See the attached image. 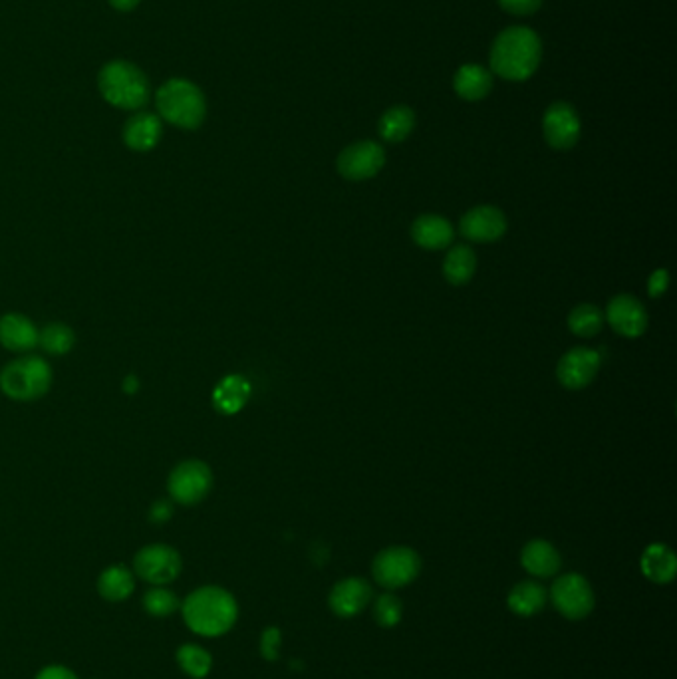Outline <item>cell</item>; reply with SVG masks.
<instances>
[{
    "label": "cell",
    "mask_w": 677,
    "mask_h": 679,
    "mask_svg": "<svg viewBox=\"0 0 677 679\" xmlns=\"http://www.w3.org/2000/svg\"><path fill=\"white\" fill-rule=\"evenodd\" d=\"M604 318L612 330L624 338H640L648 328V312L644 304L630 294L614 296L608 302Z\"/></svg>",
    "instance_id": "obj_13"
},
{
    "label": "cell",
    "mask_w": 677,
    "mask_h": 679,
    "mask_svg": "<svg viewBox=\"0 0 677 679\" xmlns=\"http://www.w3.org/2000/svg\"><path fill=\"white\" fill-rule=\"evenodd\" d=\"M602 364L600 352L578 346L568 350L556 368V378L566 390H582L594 382Z\"/></svg>",
    "instance_id": "obj_11"
},
{
    "label": "cell",
    "mask_w": 677,
    "mask_h": 679,
    "mask_svg": "<svg viewBox=\"0 0 677 679\" xmlns=\"http://www.w3.org/2000/svg\"><path fill=\"white\" fill-rule=\"evenodd\" d=\"M670 286V272L666 269H658V271L652 272L650 280H648V292L652 298H660L666 294Z\"/></svg>",
    "instance_id": "obj_34"
},
{
    "label": "cell",
    "mask_w": 677,
    "mask_h": 679,
    "mask_svg": "<svg viewBox=\"0 0 677 679\" xmlns=\"http://www.w3.org/2000/svg\"><path fill=\"white\" fill-rule=\"evenodd\" d=\"M455 94L467 102H479L493 90V74L479 64H465L453 78Z\"/></svg>",
    "instance_id": "obj_18"
},
{
    "label": "cell",
    "mask_w": 677,
    "mask_h": 679,
    "mask_svg": "<svg viewBox=\"0 0 677 679\" xmlns=\"http://www.w3.org/2000/svg\"><path fill=\"white\" fill-rule=\"evenodd\" d=\"M415 128V114L407 106H394L380 118V136L390 143H400L411 136Z\"/></svg>",
    "instance_id": "obj_26"
},
{
    "label": "cell",
    "mask_w": 677,
    "mask_h": 679,
    "mask_svg": "<svg viewBox=\"0 0 677 679\" xmlns=\"http://www.w3.org/2000/svg\"><path fill=\"white\" fill-rule=\"evenodd\" d=\"M550 600L554 608L572 622L584 620L596 606V596L590 582L576 572L562 574L550 588Z\"/></svg>",
    "instance_id": "obj_7"
},
{
    "label": "cell",
    "mask_w": 677,
    "mask_h": 679,
    "mask_svg": "<svg viewBox=\"0 0 677 679\" xmlns=\"http://www.w3.org/2000/svg\"><path fill=\"white\" fill-rule=\"evenodd\" d=\"M521 564L529 574H533L537 578H550L560 570L562 558H560L558 550L548 541L535 539V541L525 544V548L521 552Z\"/></svg>",
    "instance_id": "obj_19"
},
{
    "label": "cell",
    "mask_w": 677,
    "mask_h": 679,
    "mask_svg": "<svg viewBox=\"0 0 677 679\" xmlns=\"http://www.w3.org/2000/svg\"><path fill=\"white\" fill-rule=\"evenodd\" d=\"M52 368L40 356H20L0 370V390L14 402H36L50 392Z\"/></svg>",
    "instance_id": "obj_3"
},
{
    "label": "cell",
    "mask_w": 677,
    "mask_h": 679,
    "mask_svg": "<svg viewBox=\"0 0 677 679\" xmlns=\"http://www.w3.org/2000/svg\"><path fill=\"white\" fill-rule=\"evenodd\" d=\"M76 344V334L68 324L52 322L38 330V346L50 356H66Z\"/></svg>",
    "instance_id": "obj_27"
},
{
    "label": "cell",
    "mask_w": 677,
    "mask_h": 679,
    "mask_svg": "<svg viewBox=\"0 0 677 679\" xmlns=\"http://www.w3.org/2000/svg\"><path fill=\"white\" fill-rule=\"evenodd\" d=\"M104 100L120 110H141L149 102L145 74L126 60L108 62L98 78Z\"/></svg>",
    "instance_id": "obj_5"
},
{
    "label": "cell",
    "mask_w": 677,
    "mask_h": 679,
    "mask_svg": "<svg viewBox=\"0 0 677 679\" xmlns=\"http://www.w3.org/2000/svg\"><path fill=\"white\" fill-rule=\"evenodd\" d=\"M541 58L539 34L527 26H511L493 42L491 70L509 82H525L537 72Z\"/></svg>",
    "instance_id": "obj_2"
},
{
    "label": "cell",
    "mask_w": 677,
    "mask_h": 679,
    "mask_svg": "<svg viewBox=\"0 0 677 679\" xmlns=\"http://www.w3.org/2000/svg\"><path fill=\"white\" fill-rule=\"evenodd\" d=\"M642 572L656 584H668L676 578L677 558L666 544H650L642 554Z\"/></svg>",
    "instance_id": "obj_22"
},
{
    "label": "cell",
    "mask_w": 677,
    "mask_h": 679,
    "mask_svg": "<svg viewBox=\"0 0 677 679\" xmlns=\"http://www.w3.org/2000/svg\"><path fill=\"white\" fill-rule=\"evenodd\" d=\"M580 118L578 112L566 104V102H556L546 108L544 118H542V132L544 139L552 149L566 151L572 149L578 139H580Z\"/></svg>",
    "instance_id": "obj_12"
},
{
    "label": "cell",
    "mask_w": 677,
    "mask_h": 679,
    "mask_svg": "<svg viewBox=\"0 0 677 679\" xmlns=\"http://www.w3.org/2000/svg\"><path fill=\"white\" fill-rule=\"evenodd\" d=\"M251 398V384L247 378L233 374L223 378L213 390V406L223 415H235L247 406Z\"/></svg>",
    "instance_id": "obj_21"
},
{
    "label": "cell",
    "mask_w": 677,
    "mask_h": 679,
    "mask_svg": "<svg viewBox=\"0 0 677 679\" xmlns=\"http://www.w3.org/2000/svg\"><path fill=\"white\" fill-rule=\"evenodd\" d=\"M459 231L473 243H495L507 233V217L493 205H481L463 215Z\"/></svg>",
    "instance_id": "obj_14"
},
{
    "label": "cell",
    "mask_w": 677,
    "mask_h": 679,
    "mask_svg": "<svg viewBox=\"0 0 677 679\" xmlns=\"http://www.w3.org/2000/svg\"><path fill=\"white\" fill-rule=\"evenodd\" d=\"M181 612L187 628L205 638H219L227 634L239 618L235 596L213 584L193 590L181 602Z\"/></svg>",
    "instance_id": "obj_1"
},
{
    "label": "cell",
    "mask_w": 677,
    "mask_h": 679,
    "mask_svg": "<svg viewBox=\"0 0 677 679\" xmlns=\"http://www.w3.org/2000/svg\"><path fill=\"white\" fill-rule=\"evenodd\" d=\"M0 344L14 354H28L38 346V328L24 314H4L0 318Z\"/></svg>",
    "instance_id": "obj_16"
},
{
    "label": "cell",
    "mask_w": 677,
    "mask_h": 679,
    "mask_svg": "<svg viewBox=\"0 0 677 679\" xmlns=\"http://www.w3.org/2000/svg\"><path fill=\"white\" fill-rule=\"evenodd\" d=\"M155 102L159 116L181 130H197L205 122L207 116L205 96L189 80L181 78L169 80L159 88Z\"/></svg>",
    "instance_id": "obj_4"
},
{
    "label": "cell",
    "mask_w": 677,
    "mask_h": 679,
    "mask_svg": "<svg viewBox=\"0 0 677 679\" xmlns=\"http://www.w3.org/2000/svg\"><path fill=\"white\" fill-rule=\"evenodd\" d=\"M411 239L425 251H441L453 245L455 229L439 215H421L411 225Z\"/></svg>",
    "instance_id": "obj_17"
},
{
    "label": "cell",
    "mask_w": 677,
    "mask_h": 679,
    "mask_svg": "<svg viewBox=\"0 0 677 679\" xmlns=\"http://www.w3.org/2000/svg\"><path fill=\"white\" fill-rule=\"evenodd\" d=\"M546 602H548L546 588L539 582H533V580L515 584L513 590L509 592V598H507L511 612L517 614V616H523V618L539 614L542 608L546 606Z\"/></svg>",
    "instance_id": "obj_24"
},
{
    "label": "cell",
    "mask_w": 677,
    "mask_h": 679,
    "mask_svg": "<svg viewBox=\"0 0 677 679\" xmlns=\"http://www.w3.org/2000/svg\"><path fill=\"white\" fill-rule=\"evenodd\" d=\"M475 269H477V257L473 249L467 245L451 247V251L447 253L443 261V274L455 286L467 284L473 278Z\"/></svg>",
    "instance_id": "obj_25"
},
{
    "label": "cell",
    "mask_w": 677,
    "mask_h": 679,
    "mask_svg": "<svg viewBox=\"0 0 677 679\" xmlns=\"http://www.w3.org/2000/svg\"><path fill=\"white\" fill-rule=\"evenodd\" d=\"M110 4H112L114 8L126 12V10H134L137 4H139V0H110Z\"/></svg>",
    "instance_id": "obj_37"
},
{
    "label": "cell",
    "mask_w": 677,
    "mask_h": 679,
    "mask_svg": "<svg viewBox=\"0 0 677 679\" xmlns=\"http://www.w3.org/2000/svg\"><path fill=\"white\" fill-rule=\"evenodd\" d=\"M143 610L155 618H167L181 608L177 594L165 586H153L143 594Z\"/></svg>",
    "instance_id": "obj_30"
},
{
    "label": "cell",
    "mask_w": 677,
    "mask_h": 679,
    "mask_svg": "<svg viewBox=\"0 0 677 679\" xmlns=\"http://www.w3.org/2000/svg\"><path fill=\"white\" fill-rule=\"evenodd\" d=\"M213 487V473L207 463L199 459H187L171 471L167 479V491L173 503L183 507L199 505Z\"/></svg>",
    "instance_id": "obj_6"
},
{
    "label": "cell",
    "mask_w": 677,
    "mask_h": 679,
    "mask_svg": "<svg viewBox=\"0 0 677 679\" xmlns=\"http://www.w3.org/2000/svg\"><path fill=\"white\" fill-rule=\"evenodd\" d=\"M181 554L169 544H147L134 558L137 576L151 586H167L181 574Z\"/></svg>",
    "instance_id": "obj_9"
},
{
    "label": "cell",
    "mask_w": 677,
    "mask_h": 679,
    "mask_svg": "<svg viewBox=\"0 0 677 679\" xmlns=\"http://www.w3.org/2000/svg\"><path fill=\"white\" fill-rule=\"evenodd\" d=\"M134 590L136 578L126 564H112L98 578V592L108 602H124Z\"/></svg>",
    "instance_id": "obj_23"
},
{
    "label": "cell",
    "mask_w": 677,
    "mask_h": 679,
    "mask_svg": "<svg viewBox=\"0 0 677 679\" xmlns=\"http://www.w3.org/2000/svg\"><path fill=\"white\" fill-rule=\"evenodd\" d=\"M404 616V604L396 594H382L374 604V618L382 628H394Z\"/></svg>",
    "instance_id": "obj_31"
},
{
    "label": "cell",
    "mask_w": 677,
    "mask_h": 679,
    "mask_svg": "<svg viewBox=\"0 0 677 679\" xmlns=\"http://www.w3.org/2000/svg\"><path fill=\"white\" fill-rule=\"evenodd\" d=\"M280 630L278 628H267L261 636V656L269 662H274L278 658V648H280Z\"/></svg>",
    "instance_id": "obj_33"
},
{
    "label": "cell",
    "mask_w": 677,
    "mask_h": 679,
    "mask_svg": "<svg viewBox=\"0 0 677 679\" xmlns=\"http://www.w3.org/2000/svg\"><path fill=\"white\" fill-rule=\"evenodd\" d=\"M421 572V558L409 546H390L382 550L372 564L376 582L386 590H398L411 584Z\"/></svg>",
    "instance_id": "obj_8"
},
{
    "label": "cell",
    "mask_w": 677,
    "mask_h": 679,
    "mask_svg": "<svg viewBox=\"0 0 677 679\" xmlns=\"http://www.w3.org/2000/svg\"><path fill=\"white\" fill-rule=\"evenodd\" d=\"M175 658H177L179 668H181L189 678L203 679L211 672V668H213V658H211V654H209L205 648L197 646V644H183V646L177 650Z\"/></svg>",
    "instance_id": "obj_29"
},
{
    "label": "cell",
    "mask_w": 677,
    "mask_h": 679,
    "mask_svg": "<svg viewBox=\"0 0 677 679\" xmlns=\"http://www.w3.org/2000/svg\"><path fill=\"white\" fill-rule=\"evenodd\" d=\"M163 134L161 120L149 112H137L124 126V141L134 151L153 149Z\"/></svg>",
    "instance_id": "obj_20"
},
{
    "label": "cell",
    "mask_w": 677,
    "mask_h": 679,
    "mask_svg": "<svg viewBox=\"0 0 677 679\" xmlns=\"http://www.w3.org/2000/svg\"><path fill=\"white\" fill-rule=\"evenodd\" d=\"M36 679H78V676L64 666H46L38 672Z\"/></svg>",
    "instance_id": "obj_36"
},
{
    "label": "cell",
    "mask_w": 677,
    "mask_h": 679,
    "mask_svg": "<svg viewBox=\"0 0 677 679\" xmlns=\"http://www.w3.org/2000/svg\"><path fill=\"white\" fill-rule=\"evenodd\" d=\"M604 326V314L594 304H578L568 314V328L580 338L596 336Z\"/></svg>",
    "instance_id": "obj_28"
},
{
    "label": "cell",
    "mask_w": 677,
    "mask_h": 679,
    "mask_svg": "<svg viewBox=\"0 0 677 679\" xmlns=\"http://www.w3.org/2000/svg\"><path fill=\"white\" fill-rule=\"evenodd\" d=\"M372 586L368 580L358 578V576H350L340 580L332 592H330V608L336 616L340 618H354L356 614H360L372 600Z\"/></svg>",
    "instance_id": "obj_15"
},
{
    "label": "cell",
    "mask_w": 677,
    "mask_h": 679,
    "mask_svg": "<svg viewBox=\"0 0 677 679\" xmlns=\"http://www.w3.org/2000/svg\"><path fill=\"white\" fill-rule=\"evenodd\" d=\"M501 8L513 16H531L542 6V0H499Z\"/></svg>",
    "instance_id": "obj_32"
},
{
    "label": "cell",
    "mask_w": 677,
    "mask_h": 679,
    "mask_svg": "<svg viewBox=\"0 0 677 679\" xmlns=\"http://www.w3.org/2000/svg\"><path fill=\"white\" fill-rule=\"evenodd\" d=\"M173 517V503L159 499L149 509V521L155 525H165Z\"/></svg>",
    "instance_id": "obj_35"
},
{
    "label": "cell",
    "mask_w": 677,
    "mask_h": 679,
    "mask_svg": "<svg viewBox=\"0 0 677 679\" xmlns=\"http://www.w3.org/2000/svg\"><path fill=\"white\" fill-rule=\"evenodd\" d=\"M338 173L348 181L376 177L386 165V151L376 141H356L338 155Z\"/></svg>",
    "instance_id": "obj_10"
},
{
    "label": "cell",
    "mask_w": 677,
    "mask_h": 679,
    "mask_svg": "<svg viewBox=\"0 0 677 679\" xmlns=\"http://www.w3.org/2000/svg\"><path fill=\"white\" fill-rule=\"evenodd\" d=\"M137 388H139V384H137L136 376H128L126 382H124V390H126L128 394H134Z\"/></svg>",
    "instance_id": "obj_38"
}]
</instances>
